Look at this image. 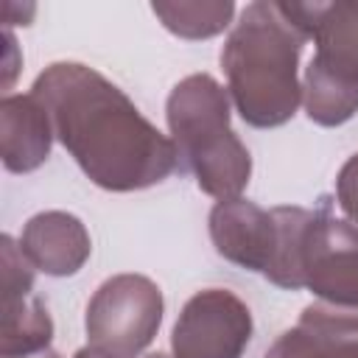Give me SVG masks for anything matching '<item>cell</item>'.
Returning <instances> with one entry per match:
<instances>
[{
  "instance_id": "ac0fdd59",
  "label": "cell",
  "mask_w": 358,
  "mask_h": 358,
  "mask_svg": "<svg viewBox=\"0 0 358 358\" xmlns=\"http://www.w3.org/2000/svg\"><path fill=\"white\" fill-rule=\"evenodd\" d=\"M3 39H6V56H3V90H8L11 87V81H14V76H17V62H14V56H17V42H14V36H11V31L6 28L3 31Z\"/></svg>"
},
{
  "instance_id": "7c38bea8",
  "label": "cell",
  "mask_w": 358,
  "mask_h": 358,
  "mask_svg": "<svg viewBox=\"0 0 358 358\" xmlns=\"http://www.w3.org/2000/svg\"><path fill=\"white\" fill-rule=\"evenodd\" d=\"M53 319L42 299L20 296L3 302L0 313V358H28L50 350Z\"/></svg>"
},
{
  "instance_id": "ba28073f",
  "label": "cell",
  "mask_w": 358,
  "mask_h": 358,
  "mask_svg": "<svg viewBox=\"0 0 358 358\" xmlns=\"http://www.w3.org/2000/svg\"><path fill=\"white\" fill-rule=\"evenodd\" d=\"M210 241L224 260L266 274L277 252L274 210H263L249 199L215 201L210 210Z\"/></svg>"
},
{
  "instance_id": "3957f363",
  "label": "cell",
  "mask_w": 358,
  "mask_h": 358,
  "mask_svg": "<svg viewBox=\"0 0 358 358\" xmlns=\"http://www.w3.org/2000/svg\"><path fill=\"white\" fill-rule=\"evenodd\" d=\"M179 168L196 176L199 190L227 201L241 199L252 176V154L229 126V92L207 73L182 78L165 103Z\"/></svg>"
},
{
  "instance_id": "ffe728a7",
  "label": "cell",
  "mask_w": 358,
  "mask_h": 358,
  "mask_svg": "<svg viewBox=\"0 0 358 358\" xmlns=\"http://www.w3.org/2000/svg\"><path fill=\"white\" fill-rule=\"evenodd\" d=\"M28 358H62V355L53 352V350H45V352H39V355H28Z\"/></svg>"
},
{
  "instance_id": "8992f818",
  "label": "cell",
  "mask_w": 358,
  "mask_h": 358,
  "mask_svg": "<svg viewBox=\"0 0 358 358\" xmlns=\"http://www.w3.org/2000/svg\"><path fill=\"white\" fill-rule=\"evenodd\" d=\"M302 288L319 302L358 310V229L333 218L327 207L313 210L299 252Z\"/></svg>"
},
{
  "instance_id": "8fae6325",
  "label": "cell",
  "mask_w": 358,
  "mask_h": 358,
  "mask_svg": "<svg viewBox=\"0 0 358 358\" xmlns=\"http://www.w3.org/2000/svg\"><path fill=\"white\" fill-rule=\"evenodd\" d=\"M53 123L34 92L3 95L0 101V157L6 171L31 173L50 157Z\"/></svg>"
},
{
  "instance_id": "277c9868",
  "label": "cell",
  "mask_w": 358,
  "mask_h": 358,
  "mask_svg": "<svg viewBox=\"0 0 358 358\" xmlns=\"http://www.w3.org/2000/svg\"><path fill=\"white\" fill-rule=\"evenodd\" d=\"M162 291L143 274H115L98 285L87 305L84 330L90 347L115 358H137L162 324Z\"/></svg>"
},
{
  "instance_id": "5b68a950",
  "label": "cell",
  "mask_w": 358,
  "mask_h": 358,
  "mask_svg": "<svg viewBox=\"0 0 358 358\" xmlns=\"http://www.w3.org/2000/svg\"><path fill=\"white\" fill-rule=\"evenodd\" d=\"M252 310L227 288L193 294L171 333L173 358H241L252 341Z\"/></svg>"
},
{
  "instance_id": "d6986e66",
  "label": "cell",
  "mask_w": 358,
  "mask_h": 358,
  "mask_svg": "<svg viewBox=\"0 0 358 358\" xmlns=\"http://www.w3.org/2000/svg\"><path fill=\"white\" fill-rule=\"evenodd\" d=\"M73 358H115V355H109V352H103V350H98V347H81Z\"/></svg>"
},
{
  "instance_id": "9c48e42d",
  "label": "cell",
  "mask_w": 358,
  "mask_h": 358,
  "mask_svg": "<svg viewBox=\"0 0 358 358\" xmlns=\"http://www.w3.org/2000/svg\"><path fill=\"white\" fill-rule=\"evenodd\" d=\"M263 358H358V310L313 302Z\"/></svg>"
},
{
  "instance_id": "4fadbf2b",
  "label": "cell",
  "mask_w": 358,
  "mask_h": 358,
  "mask_svg": "<svg viewBox=\"0 0 358 358\" xmlns=\"http://www.w3.org/2000/svg\"><path fill=\"white\" fill-rule=\"evenodd\" d=\"M274 218H277V252H274V260L263 277L280 288L299 291L302 288L299 252H302V238H305V229L313 218V210L274 207Z\"/></svg>"
},
{
  "instance_id": "52a82bcc",
  "label": "cell",
  "mask_w": 358,
  "mask_h": 358,
  "mask_svg": "<svg viewBox=\"0 0 358 358\" xmlns=\"http://www.w3.org/2000/svg\"><path fill=\"white\" fill-rule=\"evenodd\" d=\"M285 11L316 42L308 64L358 90V0L285 3Z\"/></svg>"
},
{
  "instance_id": "2e32d148",
  "label": "cell",
  "mask_w": 358,
  "mask_h": 358,
  "mask_svg": "<svg viewBox=\"0 0 358 358\" xmlns=\"http://www.w3.org/2000/svg\"><path fill=\"white\" fill-rule=\"evenodd\" d=\"M0 291L3 302L31 296L34 291V266L22 255L20 243H14L11 235L0 238Z\"/></svg>"
},
{
  "instance_id": "44dd1931",
  "label": "cell",
  "mask_w": 358,
  "mask_h": 358,
  "mask_svg": "<svg viewBox=\"0 0 358 358\" xmlns=\"http://www.w3.org/2000/svg\"><path fill=\"white\" fill-rule=\"evenodd\" d=\"M143 358H168L165 352H148V355H143Z\"/></svg>"
},
{
  "instance_id": "e0dca14e",
  "label": "cell",
  "mask_w": 358,
  "mask_h": 358,
  "mask_svg": "<svg viewBox=\"0 0 358 358\" xmlns=\"http://www.w3.org/2000/svg\"><path fill=\"white\" fill-rule=\"evenodd\" d=\"M336 199L341 204V210L347 213L350 221L358 224V154H352L336 179Z\"/></svg>"
},
{
  "instance_id": "7a4b0ae2",
  "label": "cell",
  "mask_w": 358,
  "mask_h": 358,
  "mask_svg": "<svg viewBox=\"0 0 358 358\" xmlns=\"http://www.w3.org/2000/svg\"><path fill=\"white\" fill-rule=\"evenodd\" d=\"M305 31L291 20L285 3H249L229 31L221 67L227 92L241 117L255 129H274L288 123L302 103L299 53Z\"/></svg>"
},
{
  "instance_id": "30bf717a",
  "label": "cell",
  "mask_w": 358,
  "mask_h": 358,
  "mask_svg": "<svg viewBox=\"0 0 358 358\" xmlns=\"http://www.w3.org/2000/svg\"><path fill=\"white\" fill-rule=\"evenodd\" d=\"M20 249L36 271L50 277L76 274L92 255V241L81 218L64 210H45L22 227Z\"/></svg>"
},
{
  "instance_id": "5bb4252c",
  "label": "cell",
  "mask_w": 358,
  "mask_h": 358,
  "mask_svg": "<svg viewBox=\"0 0 358 358\" xmlns=\"http://www.w3.org/2000/svg\"><path fill=\"white\" fill-rule=\"evenodd\" d=\"M302 103L305 115L319 126H341L358 112V90L347 87L313 64L305 67L302 81Z\"/></svg>"
},
{
  "instance_id": "6da1fadb",
  "label": "cell",
  "mask_w": 358,
  "mask_h": 358,
  "mask_svg": "<svg viewBox=\"0 0 358 358\" xmlns=\"http://www.w3.org/2000/svg\"><path fill=\"white\" fill-rule=\"evenodd\" d=\"M31 92L48 109L56 140L98 187L145 190L179 168L173 140L98 70L56 62L36 76Z\"/></svg>"
},
{
  "instance_id": "9a60e30c",
  "label": "cell",
  "mask_w": 358,
  "mask_h": 358,
  "mask_svg": "<svg viewBox=\"0 0 358 358\" xmlns=\"http://www.w3.org/2000/svg\"><path fill=\"white\" fill-rule=\"evenodd\" d=\"M151 11L182 39H210L232 22L235 3H151Z\"/></svg>"
}]
</instances>
